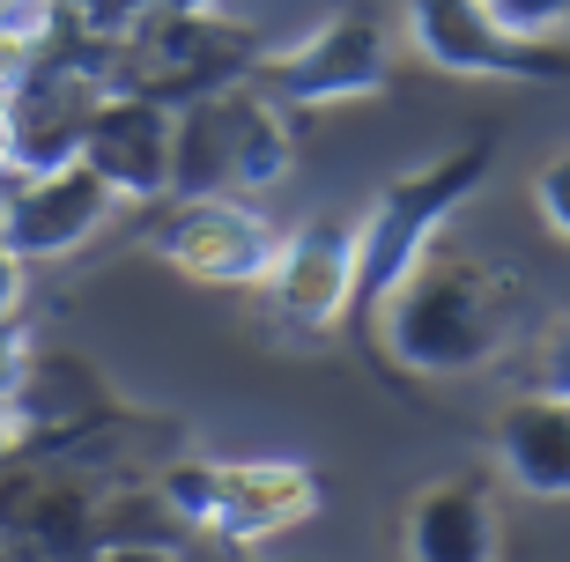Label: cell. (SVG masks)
<instances>
[{"label":"cell","instance_id":"obj_3","mask_svg":"<svg viewBox=\"0 0 570 562\" xmlns=\"http://www.w3.org/2000/svg\"><path fill=\"white\" fill-rule=\"evenodd\" d=\"M296 134L289 111L253 82H223L208 97L178 105V141H170V193H259L289 178Z\"/></svg>","mask_w":570,"mask_h":562},{"label":"cell","instance_id":"obj_1","mask_svg":"<svg viewBox=\"0 0 570 562\" xmlns=\"http://www.w3.org/2000/svg\"><path fill=\"white\" fill-rule=\"evenodd\" d=\"M379 334L393 363L415 377H466L519 341V282L489 259L430 245L379 304Z\"/></svg>","mask_w":570,"mask_h":562},{"label":"cell","instance_id":"obj_15","mask_svg":"<svg viewBox=\"0 0 570 562\" xmlns=\"http://www.w3.org/2000/svg\"><path fill=\"white\" fill-rule=\"evenodd\" d=\"M533 208H541V223H549L556 237L570 245V148L533 170Z\"/></svg>","mask_w":570,"mask_h":562},{"label":"cell","instance_id":"obj_20","mask_svg":"<svg viewBox=\"0 0 570 562\" xmlns=\"http://www.w3.org/2000/svg\"><path fill=\"white\" fill-rule=\"evenodd\" d=\"M8 178H16V170H8V148H0V193H8Z\"/></svg>","mask_w":570,"mask_h":562},{"label":"cell","instance_id":"obj_4","mask_svg":"<svg viewBox=\"0 0 570 562\" xmlns=\"http://www.w3.org/2000/svg\"><path fill=\"white\" fill-rule=\"evenodd\" d=\"M156 496L178 525H200L215 541H275L318 511V474L296 459H178L164 466Z\"/></svg>","mask_w":570,"mask_h":562},{"label":"cell","instance_id":"obj_18","mask_svg":"<svg viewBox=\"0 0 570 562\" xmlns=\"http://www.w3.org/2000/svg\"><path fill=\"white\" fill-rule=\"evenodd\" d=\"M533 385L570 393V318H556V334L541 341V363H533Z\"/></svg>","mask_w":570,"mask_h":562},{"label":"cell","instance_id":"obj_10","mask_svg":"<svg viewBox=\"0 0 570 562\" xmlns=\"http://www.w3.org/2000/svg\"><path fill=\"white\" fill-rule=\"evenodd\" d=\"M170 141H178V105L148 97V89H119L111 82L89 111L82 134V164L105 178L119 200L148 208L170 193Z\"/></svg>","mask_w":570,"mask_h":562},{"label":"cell","instance_id":"obj_8","mask_svg":"<svg viewBox=\"0 0 570 562\" xmlns=\"http://www.w3.org/2000/svg\"><path fill=\"white\" fill-rule=\"evenodd\" d=\"M407 45L460 82H549L570 89V45L519 38L489 0H407Z\"/></svg>","mask_w":570,"mask_h":562},{"label":"cell","instance_id":"obj_5","mask_svg":"<svg viewBox=\"0 0 570 562\" xmlns=\"http://www.w3.org/2000/svg\"><path fill=\"white\" fill-rule=\"evenodd\" d=\"M267 45L275 38H259L253 22H223L215 8H141L111 38V82L186 105L223 82H245Z\"/></svg>","mask_w":570,"mask_h":562},{"label":"cell","instance_id":"obj_7","mask_svg":"<svg viewBox=\"0 0 570 562\" xmlns=\"http://www.w3.org/2000/svg\"><path fill=\"white\" fill-rule=\"evenodd\" d=\"M282 237L289 229L245 208V193H164V200H148L141 223L148 259H164L186 282H208V289H267Z\"/></svg>","mask_w":570,"mask_h":562},{"label":"cell","instance_id":"obj_21","mask_svg":"<svg viewBox=\"0 0 570 562\" xmlns=\"http://www.w3.org/2000/svg\"><path fill=\"white\" fill-rule=\"evenodd\" d=\"M45 8H52V0H45Z\"/></svg>","mask_w":570,"mask_h":562},{"label":"cell","instance_id":"obj_6","mask_svg":"<svg viewBox=\"0 0 570 562\" xmlns=\"http://www.w3.org/2000/svg\"><path fill=\"white\" fill-rule=\"evenodd\" d=\"M245 82L267 89L282 111H326V105H356V97H385L393 89V22L371 0H341L334 16H318L296 45H267Z\"/></svg>","mask_w":570,"mask_h":562},{"label":"cell","instance_id":"obj_16","mask_svg":"<svg viewBox=\"0 0 570 562\" xmlns=\"http://www.w3.org/2000/svg\"><path fill=\"white\" fill-rule=\"evenodd\" d=\"M519 38H570V0H489Z\"/></svg>","mask_w":570,"mask_h":562},{"label":"cell","instance_id":"obj_9","mask_svg":"<svg viewBox=\"0 0 570 562\" xmlns=\"http://www.w3.org/2000/svg\"><path fill=\"white\" fill-rule=\"evenodd\" d=\"M111 208H119V193L75 156V164L8 178V193H0V237H8L16 259H67V252H82L111 223Z\"/></svg>","mask_w":570,"mask_h":562},{"label":"cell","instance_id":"obj_11","mask_svg":"<svg viewBox=\"0 0 570 562\" xmlns=\"http://www.w3.org/2000/svg\"><path fill=\"white\" fill-rule=\"evenodd\" d=\"M267 296L289 334H334L356 312V223L318 215V223L289 229L275 274H267Z\"/></svg>","mask_w":570,"mask_h":562},{"label":"cell","instance_id":"obj_13","mask_svg":"<svg viewBox=\"0 0 570 562\" xmlns=\"http://www.w3.org/2000/svg\"><path fill=\"white\" fill-rule=\"evenodd\" d=\"M489 444H497V466L511 489H527L541 503H570V393L533 385V393L504 400Z\"/></svg>","mask_w":570,"mask_h":562},{"label":"cell","instance_id":"obj_12","mask_svg":"<svg viewBox=\"0 0 570 562\" xmlns=\"http://www.w3.org/2000/svg\"><path fill=\"white\" fill-rule=\"evenodd\" d=\"M401 555L415 562H489L497 555V489L489 474H444L407 496Z\"/></svg>","mask_w":570,"mask_h":562},{"label":"cell","instance_id":"obj_14","mask_svg":"<svg viewBox=\"0 0 570 562\" xmlns=\"http://www.w3.org/2000/svg\"><path fill=\"white\" fill-rule=\"evenodd\" d=\"M0 541L16 548H97V496L67 481H22L0 496Z\"/></svg>","mask_w":570,"mask_h":562},{"label":"cell","instance_id":"obj_2","mask_svg":"<svg viewBox=\"0 0 570 562\" xmlns=\"http://www.w3.org/2000/svg\"><path fill=\"white\" fill-rule=\"evenodd\" d=\"M489 178H497V148L460 141V148H444V156H430V164L401 170V178L371 200V215L356 223V312L363 318H379V304L401 289V274L438 245L444 223H452Z\"/></svg>","mask_w":570,"mask_h":562},{"label":"cell","instance_id":"obj_19","mask_svg":"<svg viewBox=\"0 0 570 562\" xmlns=\"http://www.w3.org/2000/svg\"><path fill=\"white\" fill-rule=\"evenodd\" d=\"M22 304V259L8 252V237H0V312H16Z\"/></svg>","mask_w":570,"mask_h":562},{"label":"cell","instance_id":"obj_17","mask_svg":"<svg viewBox=\"0 0 570 562\" xmlns=\"http://www.w3.org/2000/svg\"><path fill=\"white\" fill-rule=\"evenodd\" d=\"M22 371H30V326L16 312H0V400L22 385Z\"/></svg>","mask_w":570,"mask_h":562}]
</instances>
